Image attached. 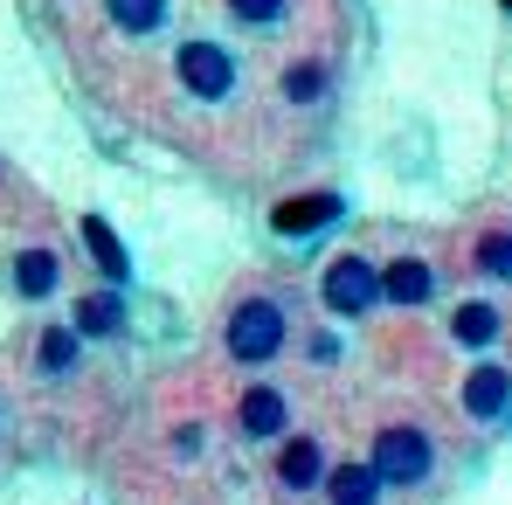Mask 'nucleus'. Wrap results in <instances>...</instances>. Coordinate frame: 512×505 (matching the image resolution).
Instances as JSON below:
<instances>
[{
  "label": "nucleus",
  "instance_id": "obj_1",
  "mask_svg": "<svg viewBox=\"0 0 512 505\" xmlns=\"http://www.w3.org/2000/svg\"><path fill=\"white\" fill-rule=\"evenodd\" d=\"M284 346H291V312L270 291H243L222 312V353L236 367H270V360H284Z\"/></svg>",
  "mask_w": 512,
  "mask_h": 505
},
{
  "label": "nucleus",
  "instance_id": "obj_2",
  "mask_svg": "<svg viewBox=\"0 0 512 505\" xmlns=\"http://www.w3.org/2000/svg\"><path fill=\"white\" fill-rule=\"evenodd\" d=\"M360 457L374 464V478H381L388 492H423L429 478H436V436H429L423 422H409V416L381 422V429L367 436Z\"/></svg>",
  "mask_w": 512,
  "mask_h": 505
},
{
  "label": "nucleus",
  "instance_id": "obj_3",
  "mask_svg": "<svg viewBox=\"0 0 512 505\" xmlns=\"http://www.w3.org/2000/svg\"><path fill=\"white\" fill-rule=\"evenodd\" d=\"M319 305L333 312V319H367V312H381V263L360 250H340L326 270H319Z\"/></svg>",
  "mask_w": 512,
  "mask_h": 505
},
{
  "label": "nucleus",
  "instance_id": "obj_4",
  "mask_svg": "<svg viewBox=\"0 0 512 505\" xmlns=\"http://www.w3.org/2000/svg\"><path fill=\"white\" fill-rule=\"evenodd\" d=\"M173 84L187 90L194 104H229L236 84H243V63L222 42H180L173 49Z\"/></svg>",
  "mask_w": 512,
  "mask_h": 505
},
{
  "label": "nucleus",
  "instance_id": "obj_5",
  "mask_svg": "<svg viewBox=\"0 0 512 505\" xmlns=\"http://www.w3.org/2000/svg\"><path fill=\"white\" fill-rule=\"evenodd\" d=\"M326 443L319 436H277V457H270V485L284 492V499H319V485H326Z\"/></svg>",
  "mask_w": 512,
  "mask_h": 505
},
{
  "label": "nucleus",
  "instance_id": "obj_6",
  "mask_svg": "<svg viewBox=\"0 0 512 505\" xmlns=\"http://www.w3.org/2000/svg\"><path fill=\"white\" fill-rule=\"evenodd\" d=\"M236 436L243 443H277V436H291V395L277 388V381H256L236 395Z\"/></svg>",
  "mask_w": 512,
  "mask_h": 505
},
{
  "label": "nucleus",
  "instance_id": "obj_7",
  "mask_svg": "<svg viewBox=\"0 0 512 505\" xmlns=\"http://www.w3.org/2000/svg\"><path fill=\"white\" fill-rule=\"evenodd\" d=\"M457 409H464L471 422H499L506 416L512 409V367L506 360H485V353H478V360L464 367V381H457Z\"/></svg>",
  "mask_w": 512,
  "mask_h": 505
},
{
  "label": "nucleus",
  "instance_id": "obj_8",
  "mask_svg": "<svg viewBox=\"0 0 512 505\" xmlns=\"http://www.w3.org/2000/svg\"><path fill=\"white\" fill-rule=\"evenodd\" d=\"M381 305H395V312H423L436 305V263L429 256H388L381 263Z\"/></svg>",
  "mask_w": 512,
  "mask_h": 505
},
{
  "label": "nucleus",
  "instance_id": "obj_9",
  "mask_svg": "<svg viewBox=\"0 0 512 505\" xmlns=\"http://www.w3.org/2000/svg\"><path fill=\"white\" fill-rule=\"evenodd\" d=\"M443 333H450L457 353H492V346L506 339V312H499L492 298H457L450 319H443Z\"/></svg>",
  "mask_w": 512,
  "mask_h": 505
},
{
  "label": "nucleus",
  "instance_id": "obj_10",
  "mask_svg": "<svg viewBox=\"0 0 512 505\" xmlns=\"http://www.w3.org/2000/svg\"><path fill=\"white\" fill-rule=\"evenodd\" d=\"M326 505H381V478H374V464L367 457H340V464H326Z\"/></svg>",
  "mask_w": 512,
  "mask_h": 505
},
{
  "label": "nucleus",
  "instance_id": "obj_11",
  "mask_svg": "<svg viewBox=\"0 0 512 505\" xmlns=\"http://www.w3.org/2000/svg\"><path fill=\"white\" fill-rule=\"evenodd\" d=\"M14 291L28 298V305H42V298H56V284H63V256L56 250H42V243H28V250L14 256Z\"/></svg>",
  "mask_w": 512,
  "mask_h": 505
},
{
  "label": "nucleus",
  "instance_id": "obj_12",
  "mask_svg": "<svg viewBox=\"0 0 512 505\" xmlns=\"http://www.w3.org/2000/svg\"><path fill=\"white\" fill-rule=\"evenodd\" d=\"M70 326H77L84 339H118L125 333V298H118V291H84Z\"/></svg>",
  "mask_w": 512,
  "mask_h": 505
},
{
  "label": "nucleus",
  "instance_id": "obj_13",
  "mask_svg": "<svg viewBox=\"0 0 512 505\" xmlns=\"http://www.w3.org/2000/svg\"><path fill=\"white\" fill-rule=\"evenodd\" d=\"M77 360H84V333H77V326H42V339H35V367H42L49 381L77 374Z\"/></svg>",
  "mask_w": 512,
  "mask_h": 505
},
{
  "label": "nucleus",
  "instance_id": "obj_14",
  "mask_svg": "<svg viewBox=\"0 0 512 505\" xmlns=\"http://www.w3.org/2000/svg\"><path fill=\"white\" fill-rule=\"evenodd\" d=\"M340 215V194H305V201H284L270 222H277V236H312V229H326Z\"/></svg>",
  "mask_w": 512,
  "mask_h": 505
},
{
  "label": "nucleus",
  "instance_id": "obj_15",
  "mask_svg": "<svg viewBox=\"0 0 512 505\" xmlns=\"http://www.w3.org/2000/svg\"><path fill=\"white\" fill-rule=\"evenodd\" d=\"M471 263H478V277L512 284V229H485V236L471 243Z\"/></svg>",
  "mask_w": 512,
  "mask_h": 505
},
{
  "label": "nucleus",
  "instance_id": "obj_16",
  "mask_svg": "<svg viewBox=\"0 0 512 505\" xmlns=\"http://www.w3.org/2000/svg\"><path fill=\"white\" fill-rule=\"evenodd\" d=\"M104 14H111L118 35H153L167 21V0H104Z\"/></svg>",
  "mask_w": 512,
  "mask_h": 505
},
{
  "label": "nucleus",
  "instance_id": "obj_17",
  "mask_svg": "<svg viewBox=\"0 0 512 505\" xmlns=\"http://www.w3.org/2000/svg\"><path fill=\"white\" fill-rule=\"evenodd\" d=\"M84 236H90V256H97V263H104V277H111V284H118V277H125V270H132V263H125V250H118V236H111V229H104V222H97V215H90V222H84Z\"/></svg>",
  "mask_w": 512,
  "mask_h": 505
},
{
  "label": "nucleus",
  "instance_id": "obj_18",
  "mask_svg": "<svg viewBox=\"0 0 512 505\" xmlns=\"http://www.w3.org/2000/svg\"><path fill=\"white\" fill-rule=\"evenodd\" d=\"M284 97H291V104L326 97V70H319V63H291V70H284Z\"/></svg>",
  "mask_w": 512,
  "mask_h": 505
},
{
  "label": "nucleus",
  "instance_id": "obj_19",
  "mask_svg": "<svg viewBox=\"0 0 512 505\" xmlns=\"http://www.w3.org/2000/svg\"><path fill=\"white\" fill-rule=\"evenodd\" d=\"M284 7H291V0H229V14H236L243 28H270V21H284Z\"/></svg>",
  "mask_w": 512,
  "mask_h": 505
},
{
  "label": "nucleus",
  "instance_id": "obj_20",
  "mask_svg": "<svg viewBox=\"0 0 512 505\" xmlns=\"http://www.w3.org/2000/svg\"><path fill=\"white\" fill-rule=\"evenodd\" d=\"M305 360H312V367H340V339L312 333V339H305Z\"/></svg>",
  "mask_w": 512,
  "mask_h": 505
},
{
  "label": "nucleus",
  "instance_id": "obj_21",
  "mask_svg": "<svg viewBox=\"0 0 512 505\" xmlns=\"http://www.w3.org/2000/svg\"><path fill=\"white\" fill-rule=\"evenodd\" d=\"M173 450H180V457H194V450H201V429H194V422H187V429H173Z\"/></svg>",
  "mask_w": 512,
  "mask_h": 505
},
{
  "label": "nucleus",
  "instance_id": "obj_22",
  "mask_svg": "<svg viewBox=\"0 0 512 505\" xmlns=\"http://www.w3.org/2000/svg\"><path fill=\"white\" fill-rule=\"evenodd\" d=\"M506 7H512V0H506Z\"/></svg>",
  "mask_w": 512,
  "mask_h": 505
}]
</instances>
